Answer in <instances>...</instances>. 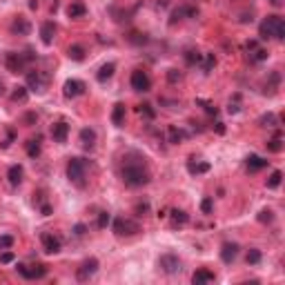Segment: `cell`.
I'll list each match as a JSON object with an SVG mask.
<instances>
[{"instance_id":"6da1fadb","label":"cell","mask_w":285,"mask_h":285,"mask_svg":"<svg viewBox=\"0 0 285 285\" xmlns=\"http://www.w3.org/2000/svg\"><path fill=\"white\" fill-rule=\"evenodd\" d=\"M123 180L125 185L129 187H142V185H147L152 180V174H149V169L145 167L142 163H127L121 172Z\"/></svg>"},{"instance_id":"7a4b0ae2","label":"cell","mask_w":285,"mask_h":285,"mask_svg":"<svg viewBox=\"0 0 285 285\" xmlns=\"http://www.w3.org/2000/svg\"><path fill=\"white\" fill-rule=\"evenodd\" d=\"M259 36L263 38V40H269V38L283 40V38H285V22H283V18H281V16H267L259 25Z\"/></svg>"},{"instance_id":"3957f363","label":"cell","mask_w":285,"mask_h":285,"mask_svg":"<svg viewBox=\"0 0 285 285\" xmlns=\"http://www.w3.org/2000/svg\"><path fill=\"white\" fill-rule=\"evenodd\" d=\"M111 230H114V234H116L118 238H123V236H134V234H138L141 232V225H138L136 221H132V218L116 216L114 223H111Z\"/></svg>"},{"instance_id":"277c9868","label":"cell","mask_w":285,"mask_h":285,"mask_svg":"<svg viewBox=\"0 0 285 285\" xmlns=\"http://www.w3.org/2000/svg\"><path fill=\"white\" fill-rule=\"evenodd\" d=\"M85 172H87V163L83 159H69L67 163V178L74 185L83 187L85 185Z\"/></svg>"},{"instance_id":"5b68a950","label":"cell","mask_w":285,"mask_h":285,"mask_svg":"<svg viewBox=\"0 0 285 285\" xmlns=\"http://www.w3.org/2000/svg\"><path fill=\"white\" fill-rule=\"evenodd\" d=\"M29 60L25 58V53H18V52H9L5 53V67L9 69L11 74H22L27 67Z\"/></svg>"},{"instance_id":"8992f818","label":"cell","mask_w":285,"mask_h":285,"mask_svg":"<svg viewBox=\"0 0 285 285\" xmlns=\"http://www.w3.org/2000/svg\"><path fill=\"white\" fill-rule=\"evenodd\" d=\"M98 272V259H85L83 263H80V267H76V279L80 281V283H85V281H89L91 276Z\"/></svg>"},{"instance_id":"52a82bcc","label":"cell","mask_w":285,"mask_h":285,"mask_svg":"<svg viewBox=\"0 0 285 285\" xmlns=\"http://www.w3.org/2000/svg\"><path fill=\"white\" fill-rule=\"evenodd\" d=\"M245 56L249 63H263V60H267V49L261 47L256 40H248L245 42Z\"/></svg>"},{"instance_id":"ba28073f","label":"cell","mask_w":285,"mask_h":285,"mask_svg":"<svg viewBox=\"0 0 285 285\" xmlns=\"http://www.w3.org/2000/svg\"><path fill=\"white\" fill-rule=\"evenodd\" d=\"M129 83H132L134 91H149L152 89V80H149L147 71H142V69H134L132 76H129Z\"/></svg>"},{"instance_id":"9c48e42d","label":"cell","mask_w":285,"mask_h":285,"mask_svg":"<svg viewBox=\"0 0 285 285\" xmlns=\"http://www.w3.org/2000/svg\"><path fill=\"white\" fill-rule=\"evenodd\" d=\"M45 87H47V74L45 71H27V89L32 91H45Z\"/></svg>"},{"instance_id":"30bf717a","label":"cell","mask_w":285,"mask_h":285,"mask_svg":"<svg viewBox=\"0 0 285 285\" xmlns=\"http://www.w3.org/2000/svg\"><path fill=\"white\" fill-rule=\"evenodd\" d=\"M159 267L163 269L165 274H176V272L183 269V263H180V259L176 254H163L159 259Z\"/></svg>"},{"instance_id":"8fae6325","label":"cell","mask_w":285,"mask_h":285,"mask_svg":"<svg viewBox=\"0 0 285 285\" xmlns=\"http://www.w3.org/2000/svg\"><path fill=\"white\" fill-rule=\"evenodd\" d=\"M18 274L22 276V279H42V276L47 274V265H42V263H36V265H18Z\"/></svg>"},{"instance_id":"7c38bea8","label":"cell","mask_w":285,"mask_h":285,"mask_svg":"<svg viewBox=\"0 0 285 285\" xmlns=\"http://www.w3.org/2000/svg\"><path fill=\"white\" fill-rule=\"evenodd\" d=\"M85 89H87V85L78 78H69V80H65V85H63L65 98H78V96L85 94Z\"/></svg>"},{"instance_id":"4fadbf2b","label":"cell","mask_w":285,"mask_h":285,"mask_svg":"<svg viewBox=\"0 0 285 285\" xmlns=\"http://www.w3.org/2000/svg\"><path fill=\"white\" fill-rule=\"evenodd\" d=\"M9 32L14 34V36H29L32 25H29V20H27L25 16H16L14 20H11V25H9Z\"/></svg>"},{"instance_id":"5bb4252c","label":"cell","mask_w":285,"mask_h":285,"mask_svg":"<svg viewBox=\"0 0 285 285\" xmlns=\"http://www.w3.org/2000/svg\"><path fill=\"white\" fill-rule=\"evenodd\" d=\"M198 16V9L196 7H190V5H183L178 7V9L172 11V18H169V25H176L178 20H183V18H196Z\"/></svg>"},{"instance_id":"9a60e30c","label":"cell","mask_w":285,"mask_h":285,"mask_svg":"<svg viewBox=\"0 0 285 285\" xmlns=\"http://www.w3.org/2000/svg\"><path fill=\"white\" fill-rule=\"evenodd\" d=\"M42 249L47 254H58L60 248H63V243H60V238L56 236V234H42Z\"/></svg>"},{"instance_id":"2e32d148","label":"cell","mask_w":285,"mask_h":285,"mask_svg":"<svg viewBox=\"0 0 285 285\" xmlns=\"http://www.w3.org/2000/svg\"><path fill=\"white\" fill-rule=\"evenodd\" d=\"M56 22H52V20H47V22H42L40 25V40H42V45H52L53 42V38H56Z\"/></svg>"},{"instance_id":"e0dca14e","label":"cell","mask_w":285,"mask_h":285,"mask_svg":"<svg viewBox=\"0 0 285 285\" xmlns=\"http://www.w3.org/2000/svg\"><path fill=\"white\" fill-rule=\"evenodd\" d=\"M69 136V125L65 121H58V123H53L52 125V138L56 142H65Z\"/></svg>"},{"instance_id":"ac0fdd59","label":"cell","mask_w":285,"mask_h":285,"mask_svg":"<svg viewBox=\"0 0 285 285\" xmlns=\"http://www.w3.org/2000/svg\"><path fill=\"white\" fill-rule=\"evenodd\" d=\"M78 141H80V145H83L85 149H94L96 132L91 129V127H83V129H80V134H78Z\"/></svg>"},{"instance_id":"d6986e66","label":"cell","mask_w":285,"mask_h":285,"mask_svg":"<svg viewBox=\"0 0 285 285\" xmlns=\"http://www.w3.org/2000/svg\"><path fill=\"white\" fill-rule=\"evenodd\" d=\"M238 256V245L236 243H223L221 248V261L223 263H234V259Z\"/></svg>"},{"instance_id":"ffe728a7","label":"cell","mask_w":285,"mask_h":285,"mask_svg":"<svg viewBox=\"0 0 285 285\" xmlns=\"http://www.w3.org/2000/svg\"><path fill=\"white\" fill-rule=\"evenodd\" d=\"M169 221H172V227H183L187 225V221H190V214L185 210H169Z\"/></svg>"},{"instance_id":"44dd1931","label":"cell","mask_w":285,"mask_h":285,"mask_svg":"<svg viewBox=\"0 0 285 285\" xmlns=\"http://www.w3.org/2000/svg\"><path fill=\"white\" fill-rule=\"evenodd\" d=\"M216 279L212 269H196L194 274H192V283L194 285H203V283H212V281Z\"/></svg>"},{"instance_id":"7402d4cb","label":"cell","mask_w":285,"mask_h":285,"mask_svg":"<svg viewBox=\"0 0 285 285\" xmlns=\"http://www.w3.org/2000/svg\"><path fill=\"white\" fill-rule=\"evenodd\" d=\"M7 178H9L11 187H18V185L22 183V167L20 165H11V167L7 169Z\"/></svg>"},{"instance_id":"603a6c76","label":"cell","mask_w":285,"mask_h":285,"mask_svg":"<svg viewBox=\"0 0 285 285\" xmlns=\"http://www.w3.org/2000/svg\"><path fill=\"white\" fill-rule=\"evenodd\" d=\"M25 149H27V156H29V159H38V156H40V136L29 138V141L25 142Z\"/></svg>"},{"instance_id":"cb8c5ba5","label":"cell","mask_w":285,"mask_h":285,"mask_svg":"<svg viewBox=\"0 0 285 285\" xmlns=\"http://www.w3.org/2000/svg\"><path fill=\"white\" fill-rule=\"evenodd\" d=\"M245 165H248L249 172H259V169H263L265 165H267V160L261 159V156H256V154H249L248 159H245Z\"/></svg>"},{"instance_id":"d4e9b609","label":"cell","mask_w":285,"mask_h":285,"mask_svg":"<svg viewBox=\"0 0 285 285\" xmlns=\"http://www.w3.org/2000/svg\"><path fill=\"white\" fill-rule=\"evenodd\" d=\"M183 138H185V132L180 129V127H176V125H169L167 127V141L172 142V145H178V142H183Z\"/></svg>"},{"instance_id":"484cf974","label":"cell","mask_w":285,"mask_h":285,"mask_svg":"<svg viewBox=\"0 0 285 285\" xmlns=\"http://www.w3.org/2000/svg\"><path fill=\"white\" fill-rule=\"evenodd\" d=\"M114 71H116V65H114V63H105L101 69H98L96 78H98V83H105V80H109L111 76H114Z\"/></svg>"},{"instance_id":"4316f807","label":"cell","mask_w":285,"mask_h":285,"mask_svg":"<svg viewBox=\"0 0 285 285\" xmlns=\"http://www.w3.org/2000/svg\"><path fill=\"white\" fill-rule=\"evenodd\" d=\"M198 65L203 67V71H212V69L216 67V56L214 53H210V52H205V53H201V60H198Z\"/></svg>"},{"instance_id":"83f0119b","label":"cell","mask_w":285,"mask_h":285,"mask_svg":"<svg viewBox=\"0 0 285 285\" xmlns=\"http://www.w3.org/2000/svg\"><path fill=\"white\" fill-rule=\"evenodd\" d=\"M111 123L116 127H121L123 123H125V105H123V103H116V105H114V109H111Z\"/></svg>"},{"instance_id":"f1b7e54d","label":"cell","mask_w":285,"mask_h":285,"mask_svg":"<svg viewBox=\"0 0 285 285\" xmlns=\"http://www.w3.org/2000/svg\"><path fill=\"white\" fill-rule=\"evenodd\" d=\"M85 14H87V7H85L83 2H78V0H76V2H71V5L67 7V16L69 18H83Z\"/></svg>"},{"instance_id":"f546056e","label":"cell","mask_w":285,"mask_h":285,"mask_svg":"<svg viewBox=\"0 0 285 285\" xmlns=\"http://www.w3.org/2000/svg\"><path fill=\"white\" fill-rule=\"evenodd\" d=\"M27 98H29V89H27V87H22V85L14 87V91H11V103H27Z\"/></svg>"},{"instance_id":"4dcf8cb0","label":"cell","mask_w":285,"mask_h":285,"mask_svg":"<svg viewBox=\"0 0 285 285\" xmlns=\"http://www.w3.org/2000/svg\"><path fill=\"white\" fill-rule=\"evenodd\" d=\"M85 53H87V52H85L83 45H69V47H67V56L71 60H78V63H80V60L85 58Z\"/></svg>"},{"instance_id":"1f68e13d","label":"cell","mask_w":285,"mask_h":285,"mask_svg":"<svg viewBox=\"0 0 285 285\" xmlns=\"http://www.w3.org/2000/svg\"><path fill=\"white\" fill-rule=\"evenodd\" d=\"M187 172L190 174H205V172H210V163H194V159H190Z\"/></svg>"},{"instance_id":"d6a6232c","label":"cell","mask_w":285,"mask_h":285,"mask_svg":"<svg viewBox=\"0 0 285 285\" xmlns=\"http://www.w3.org/2000/svg\"><path fill=\"white\" fill-rule=\"evenodd\" d=\"M267 149L269 152H274V154H279L281 149H283V136H281V132H276L274 136L267 141Z\"/></svg>"},{"instance_id":"836d02e7","label":"cell","mask_w":285,"mask_h":285,"mask_svg":"<svg viewBox=\"0 0 285 285\" xmlns=\"http://www.w3.org/2000/svg\"><path fill=\"white\" fill-rule=\"evenodd\" d=\"M281 178H283V172H281V169H274V172L269 174V178L265 180V185H267L269 190H276L281 185Z\"/></svg>"},{"instance_id":"e575fe53","label":"cell","mask_w":285,"mask_h":285,"mask_svg":"<svg viewBox=\"0 0 285 285\" xmlns=\"http://www.w3.org/2000/svg\"><path fill=\"white\" fill-rule=\"evenodd\" d=\"M198 60H201V52L198 49H187L185 52V63L187 65H198Z\"/></svg>"},{"instance_id":"d590c367","label":"cell","mask_w":285,"mask_h":285,"mask_svg":"<svg viewBox=\"0 0 285 285\" xmlns=\"http://www.w3.org/2000/svg\"><path fill=\"white\" fill-rule=\"evenodd\" d=\"M138 114H141V116H145V118H149V121H152V118L156 116V109H154V107L149 105V103H142V105H138Z\"/></svg>"},{"instance_id":"8d00e7d4","label":"cell","mask_w":285,"mask_h":285,"mask_svg":"<svg viewBox=\"0 0 285 285\" xmlns=\"http://www.w3.org/2000/svg\"><path fill=\"white\" fill-rule=\"evenodd\" d=\"M259 125L261 127H276V116L272 111H267V114H263V116L259 118Z\"/></svg>"},{"instance_id":"74e56055","label":"cell","mask_w":285,"mask_h":285,"mask_svg":"<svg viewBox=\"0 0 285 285\" xmlns=\"http://www.w3.org/2000/svg\"><path fill=\"white\" fill-rule=\"evenodd\" d=\"M183 80V74H180L178 69H167V83L169 85H176Z\"/></svg>"},{"instance_id":"f35d334b","label":"cell","mask_w":285,"mask_h":285,"mask_svg":"<svg viewBox=\"0 0 285 285\" xmlns=\"http://www.w3.org/2000/svg\"><path fill=\"white\" fill-rule=\"evenodd\" d=\"M261 263V252L259 249H249L248 252V265H259Z\"/></svg>"},{"instance_id":"ab89813d","label":"cell","mask_w":285,"mask_h":285,"mask_svg":"<svg viewBox=\"0 0 285 285\" xmlns=\"http://www.w3.org/2000/svg\"><path fill=\"white\" fill-rule=\"evenodd\" d=\"M109 221H111L109 214H107V212H101V214H98V223H96V225H98V230H105V227L109 225Z\"/></svg>"},{"instance_id":"60d3db41","label":"cell","mask_w":285,"mask_h":285,"mask_svg":"<svg viewBox=\"0 0 285 285\" xmlns=\"http://www.w3.org/2000/svg\"><path fill=\"white\" fill-rule=\"evenodd\" d=\"M129 42H134V45H145V42H147V36H145V34H138V32H132Z\"/></svg>"},{"instance_id":"b9f144b4","label":"cell","mask_w":285,"mask_h":285,"mask_svg":"<svg viewBox=\"0 0 285 285\" xmlns=\"http://www.w3.org/2000/svg\"><path fill=\"white\" fill-rule=\"evenodd\" d=\"M212 207H214V201H212V196H205V198L201 201V212H203V214H210Z\"/></svg>"},{"instance_id":"7bdbcfd3","label":"cell","mask_w":285,"mask_h":285,"mask_svg":"<svg viewBox=\"0 0 285 285\" xmlns=\"http://www.w3.org/2000/svg\"><path fill=\"white\" fill-rule=\"evenodd\" d=\"M259 221L261 223H272V221H274V212H272V210H261Z\"/></svg>"},{"instance_id":"ee69618b","label":"cell","mask_w":285,"mask_h":285,"mask_svg":"<svg viewBox=\"0 0 285 285\" xmlns=\"http://www.w3.org/2000/svg\"><path fill=\"white\" fill-rule=\"evenodd\" d=\"M196 103H198V105H203V109H205L207 114H214V116H216V114H218V109H216V107H214V105H212V103H207V101H201V98H198V101H196Z\"/></svg>"},{"instance_id":"f6af8a7d","label":"cell","mask_w":285,"mask_h":285,"mask_svg":"<svg viewBox=\"0 0 285 285\" xmlns=\"http://www.w3.org/2000/svg\"><path fill=\"white\" fill-rule=\"evenodd\" d=\"M14 245V238L11 236H0V249H7Z\"/></svg>"},{"instance_id":"bcb514c9","label":"cell","mask_w":285,"mask_h":285,"mask_svg":"<svg viewBox=\"0 0 285 285\" xmlns=\"http://www.w3.org/2000/svg\"><path fill=\"white\" fill-rule=\"evenodd\" d=\"M147 212H149V205H147V203H138V205H136V214H138V216H145Z\"/></svg>"},{"instance_id":"7dc6e473","label":"cell","mask_w":285,"mask_h":285,"mask_svg":"<svg viewBox=\"0 0 285 285\" xmlns=\"http://www.w3.org/2000/svg\"><path fill=\"white\" fill-rule=\"evenodd\" d=\"M238 109H241V105H238V96H236V98H234V103L230 101V107H227V111H230V114H236Z\"/></svg>"},{"instance_id":"c3c4849f","label":"cell","mask_w":285,"mask_h":285,"mask_svg":"<svg viewBox=\"0 0 285 285\" xmlns=\"http://www.w3.org/2000/svg\"><path fill=\"white\" fill-rule=\"evenodd\" d=\"M11 261H14V254H11V252L0 254V263H11Z\"/></svg>"},{"instance_id":"681fc988","label":"cell","mask_w":285,"mask_h":285,"mask_svg":"<svg viewBox=\"0 0 285 285\" xmlns=\"http://www.w3.org/2000/svg\"><path fill=\"white\" fill-rule=\"evenodd\" d=\"M74 234H76V236H83V234H85V225H80V223H78V225L74 227Z\"/></svg>"},{"instance_id":"f907efd6","label":"cell","mask_w":285,"mask_h":285,"mask_svg":"<svg viewBox=\"0 0 285 285\" xmlns=\"http://www.w3.org/2000/svg\"><path fill=\"white\" fill-rule=\"evenodd\" d=\"M216 132H218V134H223V132H225V127H223V123H216Z\"/></svg>"},{"instance_id":"816d5d0a","label":"cell","mask_w":285,"mask_h":285,"mask_svg":"<svg viewBox=\"0 0 285 285\" xmlns=\"http://www.w3.org/2000/svg\"><path fill=\"white\" fill-rule=\"evenodd\" d=\"M269 5H274V7H281V5H283V0H269Z\"/></svg>"},{"instance_id":"f5cc1de1","label":"cell","mask_w":285,"mask_h":285,"mask_svg":"<svg viewBox=\"0 0 285 285\" xmlns=\"http://www.w3.org/2000/svg\"><path fill=\"white\" fill-rule=\"evenodd\" d=\"M169 0H159V7H167Z\"/></svg>"},{"instance_id":"db71d44e","label":"cell","mask_w":285,"mask_h":285,"mask_svg":"<svg viewBox=\"0 0 285 285\" xmlns=\"http://www.w3.org/2000/svg\"><path fill=\"white\" fill-rule=\"evenodd\" d=\"M5 94V85H2V80H0V96Z\"/></svg>"}]
</instances>
